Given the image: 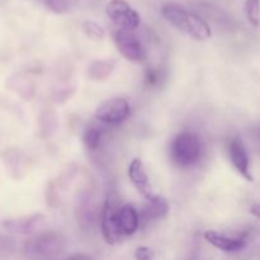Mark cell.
<instances>
[{"instance_id": "1", "label": "cell", "mask_w": 260, "mask_h": 260, "mask_svg": "<svg viewBox=\"0 0 260 260\" xmlns=\"http://www.w3.org/2000/svg\"><path fill=\"white\" fill-rule=\"evenodd\" d=\"M161 15L169 24L196 41H207L212 37L210 24L201 15L189 12L177 4H165Z\"/></svg>"}, {"instance_id": "2", "label": "cell", "mask_w": 260, "mask_h": 260, "mask_svg": "<svg viewBox=\"0 0 260 260\" xmlns=\"http://www.w3.org/2000/svg\"><path fill=\"white\" fill-rule=\"evenodd\" d=\"M205 152L203 141L193 131H182L172 140L169 146L170 161L179 169H192L201 162Z\"/></svg>"}, {"instance_id": "3", "label": "cell", "mask_w": 260, "mask_h": 260, "mask_svg": "<svg viewBox=\"0 0 260 260\" xmlns=\"http://www.w3.org/2000/svg\"><path fill=\"white\" fill-rule=\"evenodd\" d=\"M121 206L118 194L114 190L108 192L101 212L102 236L108 245H116L123 240L117 226V215Z\"/></svg>"}, {"instance_id": "4", "label": "cell", "mask_w": 260, "mask_h": 260, "mask_svg": "<svg viewBox=\"0 0 260 260\" xmlns=\"http://www.w3.org/2000/svg\"><path fill=\"white\" fill-rule=\"evenodd\" d=\"M131 114V107L127 99L116 98L107 99L102 102L95 108V117L96 122L102 124H109V126H117L126 121Z\"/></svg>"}, {"instance_id": "5", "label": "cell", "mask_w": 260, "mask_h": 260, "mask_svg": "<svg viewBox=\"0 0 260 260\" xmlns=\"http://www.w3.org/2000/svg\"><path fill=\"white\" fill-rule=\"evenodd\" d=\"M112 35H113V41L116 43L117 50L126 60L135 63H141L146 60V50L135 30L116 28Z\"/></svg>"}, {"instance_id": "6", "label": "cell", "mask_w": 260, "mask_h": 260, "mask_svg": "<svg viewBox=\"0 0 260 260\" xmlns=\"http://www.w3.org/2000/svg\"><path fill=\"white\" fill-rule=\"evenodd\" d=\"M107 17L118 29L135 30L141 23L139 12L131 7L126 0H111L106 7Z\"/></svg>"}, {"instance_id": "7", "label": "cell", "mask_w": 260, "mask_h": 260, "mask_svg": "<svg viewBox=\"0 0 260 260\" xmlns=\"http://www.w3.org/2000/svg\"><path fill=\"white\" fill-rule=\"evenodd\" d=\"M62 249V241L57 234L45 233L40 234L32 240L25 244V251L29 255L40 256V258H51L60 254Z\"/></svg>"}, {"instance_id": "8", "label": "cell", "mask_w": 260, "mask_h": 260, "mask_svg": "<svg viewBox=\"0 0 260 260\" xmlns=\"http://www.w3.org/2000/svg\"><path fill=\"white\" fill-rule=\"evenodd\" d=\"M203 238L208 244L215 246L218 250L225 251V253H236V251L243 250L248 245L249 234L244 233L238 236H230L215 230H207L203 233Z\"/></svg>"}, {"instance_id": "9", "label": "cell", "mask_w": 260, "mask_h": 260, "mask_svg": "<svg viewBox=\"0 0 260 260\" xmlns=\"http://www.w3.org/2000/svg\"><path fill=\"white\" fill-rule=\"evenodd\" d=\"M127 174H128L129 182L136 188L139 194H141L145 198V201L151 200V198H154L156 196L154 193V190H152L150 178L147 175L146 169H145V165L141 159L136 157V159H134L129 162Z\"/></svg>"}, {"instance_id": "10", "label": "cell", "mask_w": 260, "mask_h": 260, "mask_svg": "<svg viewBox=\"0 0 260 260\" xmlns=\"http://www.w3.org/2000/svg\"><path fill=\"white\" fill-rule=\"evenodd\" d=\"M139 211V210H137ZM169 213V203L165 198L155 196L151 200L146 201L139 211L140 229L146 228L147 225L156 221L164 220Z\"/></svg>"}, {"instance_id": "11", "label": "cell", "mask_w": 260, "mask_h": 260, "mask_svg": "<svg viewBox=\"0 0 260 260\" xmlns=\"http://www.w3.org/2000/svg\"><path fill=\"white\" fill-rule=\"evenodd\" d=\"M229 155L233 167L235 168L236 172L245 178L249 182H253V175L250 172V160H249L248 150L244 145L243 140L240 137H235L230 141L229 145Z\"/></svg>"}, {"instance_id": "12", "label": "cell", "mask_w": 260, "mask_h": 260, "mask_svg": "<svg viewBox=\"0 0 260 260\" xmlns=\"http://www.w3.org/2000/svg\"><path fill=\"white\" fill-rule=\"evenodd\" d=\"M45 223V216L32 215L27 217L10 218L3 222V228L14 235H32L37 233Z\"/></svg>"}, {"instance_id": "13", "label": "cell", "mask_w": 260, "mask_h": 260, "mask_svg": "<svg viewBox=\"0 0 260 260\" xmlns=\"http://www.w3.org/2000/svg\"><path fill=\"white\" fill-rule=\"evenodd\" d=\"M117 226L122 239L129 238L140 230L139 211L132 205H122L117 215Z\"/></svg>"}, {"instance_id": "14", "label": "cell", "mask_w": 260, "mask_h": 260, "mask_svg": "<svg viewBox=\"0 0 260 260\" xmlns=\"http://www.w3.org/2000/svg\"><path fill=\"white\" fill-rule=\"evenodd\" d=\"M8 86L25 101L32 99L33 94H35V85H33L32 80L24 74H15L12 78H9Z\"/></svg>"}, {"instance_id": "15", "label": "cell", "mask_w": 260, "mask_h": 260, "mask_svg": "<svg viewBox=\"0 0 260 260\" xmlns=\"http://www.w3.org/2000/svg\"><path fill=\"white\" fill-rule=\"evenodd\" d=\"M106 135V129L102 123H90L85 127L83 132V142L85 147L90 151H96L101 147L102 141Z\"/></svg>"}, {"instance_id": "16", "label": "cell", "mask_w": 260, "mask_h": 260, "mask_svg": "<svg viewBox=\"0 0 260 260\" xmlns=\"http://www.w3.org/2000/svg\"><path fill=\"white\" fill-rule=\"evenodd\" d=\"M76 215L81 226H90L94 220V205L90 194L81 193L76 202Z\"/></svg>"}, {"instance_id": "17", "label": "cell", "mask_w": 260, "mask_h": 260, "mask_svg": "<svg viewBox=\"0 0 260 260\" xmlns=\"http://www.w3.org/2000/svg\"><path fill=\"white\" fill-rule=\"evenodd\" d=\"M114 70V61L95 60L88 69V76L93 81H103Z\"/></svg>"}, {"instance_id": "18", "label": "cell", "mask_w": 260, "mask_h": 260, "mask_svg": "<svg viewBox=\"0 0 260 260\" xmlns=\"http://www.w3.org/2000/svg\"><path fill=\"white\" fill-rule=\"evenodd\" d=\"M81 29H83L84 35H85L89 40L94 41V42L104 40V37H106V30L103 29L102 25H99L98 23L94 22V20H85V22L81 24Z\"/></svg>"}, {"instance_id": "19", "label": "cell", "mask_w": 260, "mask_h": 260, "mask_svg": "<svg viewBox=\"0 0 260 260\" xmlns=\"http://www.w3.org/2000/svg\"><path fill=\"white\" fill-rule=\"evenodd\" d=\"M245 15L248 22L253 27L258 28L260 25V0H246Z\"/></svg>"}, {"instance_id": "20", "label": "cell", "mask_w": 260, "mask_h": 260, "mask_svg": "<svg viewBox=\"0 0 260 260\" xmlns=\"http://www.w3.org/2000/svg\"><path fill=\"white\" fill-rule=\"evenodd\" d=\"M45 5L52 13L63 14L70 9V0H45Z\"/></svg>"}, {"instance_id": "21", "label": "cell", "mask_w": 260, "mask_h": 260, "mask_svg": "<svg viewBox=\"0 0 260 260\" xmlns=\"http://www.w3.org/2000/svg\"><path fill=\"white\" fill-rule=\"evenodd\" d=\"M160 79H161V76H160L159 71L156 70V69H146V71H145V76H144V80H145V84H146L147 86H155L157 85V84L160 83Z\"/></svg>"}, {"instance_id": "22", "label": "cell", "mask_w": 260, "mask_h": 260, "mask_svg": "<svg viewBox=\"0 0 260 260\" xmlns=\"http://www.w3.org/2000/svg\"><path fill=\"white\" fill-rule=\"evenodd\" d=\"M135 258L136 260H152L154 259V251L147 246H139L135 250Z\"/></svg>"}, {"instance_id": "23", "label": "cell", "mask_w": 260, "mask_h": 260, "mask_svg": "<svg viewBox=\"0 0 260 260\" xmlns=\"http://www.w3.org/2000/svg\"><path fill=\"white\" fill-rule=\"evenodd\" d=\"M68 260H93L89 255H85V254H78V255H74Z\"/></svg>"}, {"instance_id": "24", "label": "cell", "mask_w": 260, "mask_h": 260, "mask_svg": "<svg viewBox=\"0 0 260 260\" xmlns=\"http://www.w3.org/2000/svg\"><path fill=\"white\" fill-rule=\"evenodd\" d=\"M250 212L253 213L254 216H256V217L260 218V203H258V205H254L253 207H251Z\"/></svg>"}, {"instance_id": "25", "label": "cell", "mask_w": 260, "mask_h": 260, "mask_svg": "<svg viewBox=\"0 0 260 260\" xmlns=\"http://www.w3.org/2000/svg\"><path fill=\"white\" fill-rule=\"evenodd\" d=\"M255 137L260 141V126L258 127V128L255 129Z\"/></svg>"}]
</instances>
